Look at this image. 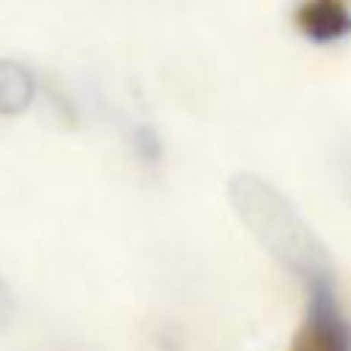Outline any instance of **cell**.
Instances as JSON below:
<instances>
[{"instance_id":"6da1fadb","label":"cell","mask_w":351,"mask_h":351,"mask_svg":"<svg viewBox=\"0 0 351 351\" xmlns=\"http://www.w3.org/2000/svg\"><path fill=\"white\" fill-rule=\"evenodd\" d=\"M228 197L244 228L258 239V244L291 274L302 277L304 285L332 274V261L324 244L315 239L293 203L271 184L258 176L241 173L230 178Z\"/></svg>"},{"instance_id":"7a4b0ae2","label":"cell","mask_w":351,"mask_h":351,"mask_svg":"<svg viewBox=\"0 0 351 351\" xmlns=\"http://www.w3.org/2000/svg\"><path fill=\"white\" fill-rule=\"evenodd\" d=\"M288 351H351V318L340 307L332 274L307 282V310Z\"/></svg>"},{"instance_id":"3957f363","label":"cell","mask_w":351,"mask_h":351,"mask_svg":"<svg viewBox=\"0 0 351 351\" xmlns=\"http://www.w3.org/2000/svg\"><path fill=\"white\" fill-rule=\"evenodd\" d=\"M293 22L313 44H335L351 36V8L346 0H302Z\"/></svg>"},{"instance_id":"277c9868","label":"cell","mask_w":351,"mask_h":351,"mask_svg":"<svg viewBox=\"0 0 351 351\" xmlns=\"http://www.w3.org/2000/svg\"><path fill=\"white\" fill-rule=\"evenodd\" d=\"M36 99V80L27 66L0 60V115H19Z\"/></svg>"},{"instance_id":"5b68a950","label":"cell","mask_w":351,"mask_h":351,"mask_svg":"<svg viewBox=\"0 0 351 351\" xmlns=\"http://www.w3.org/2000/svg\"><path fill=\"white\" fill-rule=\"evenodd\" d=\"M129 145H132L134 156H137L143 165H148V167H156V165L162 162V156H165L162 137H159V132H156L154 126H148V123H134V126L129 129Z\"/></svg>"},{"instance_id":"8992f818","label":"cell","mask_w":351,"mask_h":351,"mask_svg":"<svg viewBox=\"0 0 351 351\" xmlns=\"http://www.w3.org/2000/svg\"><path fill=\"white\" fill-rule=\"evenodd\" d=\"M14 315H16V299L5 285V280L0 277V329H5L14 321Z\"/></svg>"},{"instance_id":"52a82bcc","label":"cell","mask_w":351,"mask_h":351,"mask_svg":"<svg viewBox=\"0 0 351 351\" xmlns=\"http://www.w3.org/2000/svg\"><path fill=\"white\" fill-rule=\"evenodd\" d=\"M343 181H346V192L351 197V154H346V159H343Z\"/></svg>"}]
</instances>
